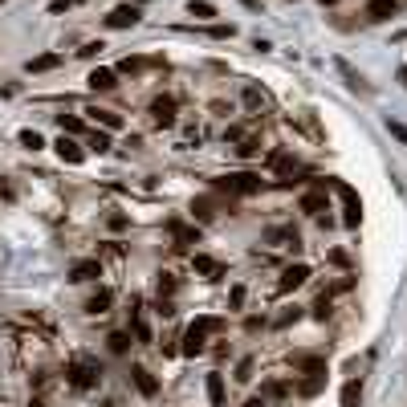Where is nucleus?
<instances>
[{
	"instance_id": "1",
	"label": "nucleus",
	"mask_w": 407,
	"mask_h": 407,
	"mask_svg": "<svg viewBox=\"0 0 407 407\" xmlns=\"http://www.w3.org/2000/svg\"><path fill=\"white\" fill-rule=\"evenodd\" d=\"M212 188H216V192H228V195H257L265 184H261V175L240 171V175H224V179H216Z\"/></svg>"
},
{
	"instance_id": "2",
	"label": "nucleus",
	"mask_w": 407,
	"mask_h": 407,
	"mask_svg": "<svg viewBox=\"0 0 407 407\" xmlns=\"http://www.w3.org/2000/svg\"><path fill=\"white\" fill-rule=\"evenodd\" d=\"M66 375H70V387H73V391H94L98 379H102V375H98V367H90V362H73Z\"/></svg>"
},
{
	"instance_id": "3",
	"label": "nucleus",
	"mask_w": 407,
	"mask_h": 407,
	"mask_svg": "<svg viewBox=\"0 0 407 407\" xmlns=\"http://www.w3.org/2000/svg\"><path fill=\"white\" fill-rule=\"evenodd\" d=\"M310 281V265H289L286 273H281V281H277V293H293V289H302Z\"/></svg>"
},
{
	"instance_id": "4",
	"label": "nucleus",
	"mask_w": 407,
	"mask_h": 407,
	"mask_svg": "<svg viewBox=\"0 0 407 407\" xmlns=\"http://www.w3.org/2000/svg\"><path fill=\"white\" fill-rule=\"evenodd\" d=\"M297 208H302V212H310V216L326 212V179H313V188L302 195V204H297Z\"/></svg>"
},
{
	"instance_id": "5",
	"label": "nucleus",
	"mask_w": 407,
	"mask_h": 407,
	"mask_svg": "<svg viewBox=\"0 0 407 407\" xmlns=\"http://www.w3.org/2000/svg\"><path fill=\"white\" fill-rule=\"evenodd\" d=\"M131 383L139 387V395H143V399H155V395H159V379H155L147 367H131Z\"/></svg>"
},
{
	"instance_id": "6",
	"label": "nucleus",
	"mask_w": 407,
	"mask_h": 407,
	"mask_svg": "<svg viewBox=\"0 0 407 407\" xmlns=\"http://www.w3.org/2000/svg\"><path fill=\"white\" fill-rule=\"evenodd\" d=\"M139 24V8L135 4H119L110 17H106V29H135Z\"/></svg>"
},
{
	"instance_id": "7",
	"label": "nucleus",
	"mask_w": 407,
	"mask_h": 407,
	"mask_svg": "<svg viewBox=\"0 0 407 407\" xmlns=\"http://www.w3.org/2000/svg\"><path fill=\"white\" fill-rule=\"evenodd\" d=\"M168 232L175 237L179 249H188V244H200V228L195 224H184V220H168Z\"/></svg>"
},
{
	"instance_id": "8",
	"label": "nucleus",
	"mask_w": 407,
	"mask_h": 407,
	"mask_svg": "<svg viewBox=\"0 0 407 407\" xmlns=\"http://www.w3.org/2000/svg\"><path fill=\"white\" fill-rule=\"evenodd\" d=\"M151 119H155V126H175V98H155Z\"/></svg>"
},
{
	"instance_id": "9",
	"label": "nucleus",
	"mask_w": 407,
	"mask_h": 407,
	"mask_svg": "<svg viewBox=\"0 0 407 407\" xmlns=\"http://www.w3.org/2000/svg\"><path fill=\"white\" fill-rule=\"evenodd\" d=\"M98 277H102V261H98V257H90V261H77L70 269V281H77V286H82V281H98Z\"/></svg>"
},
{
	"instance_id": "10",
	"label": "nucleus",
	"mask_w": 407,
	"mask_h": 407,
	"mask_svg": "<svg viewBox=\"0 0 407 407\" xmlns=\"http://www.w3.org/2000/svg\"><path fill=\"white\" fill-rule=\"evenodd\" d=\"M204 387H208V404H212V407H224V404H228V391H224V375H220V371L204 375Z\"/></svg>"
},
{
	"instance_id": "11",
	"label": "nucleus",
	"mask_w": 407,
	"mask_h": 407,
	"mask_svg": "<svg viewBox=\"0 0 407 407\" xmlns=\"http://www.w3.org/2000/svg\"><path fill=\"white\" fill-rule=\"evenodd\" d=\"M399 13V0H367V21H391Z\"/></svg>"
},
{
	"instance_id": "12",
	"label": "nucleus",
	"mask_w": 407,
	"mask_h": 407,
	"mask_svg": "<svg viewBox=\"0 0 407 407\" xmlns=\"http://www.w3.org/2000/svg\"><path fill=\"white\" fill-rule=\"evenodd\" d=\"M204 350H208V334L195 330V326H188V334H184V355L195 359V355H204Z\"/></svg>"
},
{
	"instance_id": "13",
	"label": "nucleus",
	"mask_w": 407,
	"mask_h": 407,
	"mask_svg": "<svg viewBox=\"0 0 407 407\" xmlns=\"http://www.w3.org/2000/svg\"><path fill=\"white\" fill-rule=\"evenodd\" d=\"M216 212H220V200H216V195H200V200H192V216L200 220V224H208Z\"/></svg>"
},
{
	"instance_id": "14",
	"label": "nucleus",
	"mask_w": 407,
	"mask_h": 407,
	"mask_svg": "<svg viewBox=\"0 0 407 407\" xmlns=\"http://www.w3.org/2000/svg\"><path fill=\"white\" fill-rule=\"evenodd\" d=\"M293 391H297V395H306V399L322 395V391H326V371H322V375H306V379H297Z\"/></svg>"
},
{
	"instance_id": "15",
	"label": "nucleus",
	"mask_w": 407,
	"mask_h": 407,
	"mask_svg": "<svg viewBox=\"0 0 407 407\" xmlns=\"http://www.w3.org/2000/svg\"><path fill=\"white\" fill-rule=\"evenodd\" d=\"M110 302H114V293H110V289H98V293H90V297H86V313H90V318H98V313L110 310Z\"/></svg>"
},
{
	"instance_id": "16",
	"label": "nucleus",
	"mask_w": 407,
	"mask_h": 407,
	"mask_svg": "<svg viewBox=\"0 0 407 407\" xmlns=\"http://www.w3.org/2000/svg\"><path fill=\"white\" fill-rule=\"evenodd\" d=\"M57 155H61V159H66V163H82V159H86V151H82V147L73 143L70 135H61V139H57Z\"/></svg>"
},
{
	"instance_id": "17",
	"label": "nucleus",
	"mask_w": 407,
	"mask_h": 407,
	"mask_svg": "<svg viewBox=\"0 0 407 407\" xmlns=\"http://www.w3.org/2000/svg\"><path fill=\"white\" fill-rule=\"evenodd\" d=\"M119 86V73L114 70H94L90 73V90H98V94H106V90H114Z\"/></svg>"
},
{
	"instance_id": "18",
	"label": "nucleus",
	"mask_w": 407,
	"mask_h": 407,
	"mask_svg": "<svg viewBox=\"0 0 407 407\" xmlns=\"http://www.w3.org/2000/svg\"><path fill=\"white\" fill-rule=\"evenodd\" d=\"M293 367H297L302 375H322V371H326V359H318V355H297Z\"/></svg>"
},
{
	"instance_id": "19",
	"label": "nucleus",
	"mask_w": 407,
	"mask_h": 407,
	"mask_svg": "<svg viewBox=\"0 0 407 407\" xmlns=\"http://www.w3.org/2000/svg\"><path fill=\"white\" fill-rule=\"evenodd\" d=\"M192 265H195V273H204V277H220L224 273V265L216 261V257H204V253H195Z\"/></svg>"
},
{
	"instance_id": "20",
	"label": "nucleus",
	"mask_w": 407,
	"mask_h": 407,
	"mask_svg": "<svg viewBox=\"0 0 407 407\" xmlns=\"http://www.w3.org/2000/svg\"><path fill=\"white\" fill-rule=\"evenodd\" d=\"M338 404H342V407H359V404H362V379H350V383L342 387Z\"/></svg>"
},
{
	"instance_id": "21",
	"label": "nucleus",
	"mask_w": 407,
	"mask_h": 407,
	"mask_svg": "<svg viewBox=\"0 0 407 407\" xmlns=\"http://www.w3.org/2000/svg\"><path fill=\"white\" fill-rule=\"evenodd\" d=\"M57 66H61V53H41V57H33L24 70L29 73H45V70H57Z\"/></svg>"
},
{
	"instance_id": "22",
	"label": "nucleus",
	"mask_w": 407,
	"mask_h": 407,
	"mask_svg": "<svg viewBox=\"0 0 407 407\" xmlns=\"http://www.w3.org/2000/svg\"><path fill=\"white\" fill-rule=\"evenodd\" d=\"M106 350H110V355H131V334H126V330H114V334L106 338Z\"/></svg>"
},
{
	"instance_id": "23",
	"label": "nucleus",
	"mask_w": 407,
	"mask_h": 407,
	"mask_svg": "<svg viewBox=\"0 0 407 407\" xmlns=\"http://www.w3.org/2000/svg\"><path fill=\"white\" fill-rule=\"evenodd\" d=\"M188 17H200V21H212V17H216V8L208 4V0H192V4H188Z\"/></svg>"
},
{
	"instance_id": "24",
	"label": "nucleus",
	"mask_w": 407,
	"mask_h": 407,
	"mask_svg": "<svg viewBox=\"0 0 407 407\" xmlns=\"http://www.w3.org/2000/svg\"><path fill=\"white\" fill-rule=\"evenodd\" d=\"M269 163H273L277 171H297V159L286 155V151H273V155H269Z\"/></svg>"
},
{
	"instance_id": "25",
	"label": "nucleus",
	"mask_w": 407,
	"mask_h": 407,
	"mask_svg": "<svg viewBox=\"0 0 407 407\" xmlns=\"http://www.w3.org/2000/svg\"><path fill=\"white\" fill-rule=\"evenodd\" d=\"M57 122H61V135H82V131H86L77 114H57Z\"/></svg>"
},
{
	"instance_id": "26",
	"label": "nucleus",
	"mask_w": 407,
	"mask_h": 407,
	"mask_svg": "<svg viewBox=\"0 0 407 407\" xmlns=\"http://www.w3.org/2000/svg\"><path fill=\"white\" fill-rule=\"evenodd\" d=\"M192 326L204 330V334H220V330H224V318H195Z\"/></svg>"
},
{
	"instance_id": "27",
	"label": "nucleus",
	"mask_w": 407,
	"mask_h": 407,
	"mask_svg": "<svg viewBox=\"0 0 407 407\" xmlns=\"http://www.w3.org/2000/svg\"><path fill=\"white\" fill-rule=\"evenodd\" d=\"M94 122H102L106 131H119V126H122V114H114V110H94Z\"/></svg>"
},
{
	"instance_id": "28",
	"label": "nucleus",
	"mask_w": 407,
	"mask_h": 407,
	"mask_svg": "<svg viewBox=\"0 0 407 407\" xmlns=\"http://www.w3.org/2000/svg\"><path fill=\"white\" fill-rule=\"evenodd\" d=\"M110 135H106V131H94V135H90V151H98V155H106V151H110Z\"/></svg>"
},
{
	"instance_id": "29",
	"label": "nucleus",
	"mask_w": 407,
	"mask_h": 407,
	"mask_svg": "<svg viewBox=\"0 0 407 407\" xmlns=\"http://www.w3.org/2000/svg\"><path fill=\"white\" fill-rule=\"evenodd\" d=\"M244 106H249V110H261V106H265V94L257 90V86H249V90H244Z\"/></svg>"
},
{
	"instance_id": "30",
	"label": "nucleus",
	"mask_w": 407,
	"mask_h": 407,
	"mask_svg": "<svg viewBox=\"0 0 407 407\" xmlns=\"http://www.w3.org/2000/svg\"><path fill=\"white\" fill-rule=\"evenodd\" d=\"M21 147H29V151H41V147H45V139H41L37 131H21Z\"/></svg>"
},
{
	"instance_id": "31",
	"label": "nucleus",
	"mask_w": 407,
	"mask_h": 407,
	"mask_svg": "<svg viewBox=\"0 0 407 407\" xmlns=\"http://www.w3.org/2000/svg\"><path fill=\"white\" fill-rule=\"evenodd\" d=\"M313 318H318V322H326V318H330V293H322V297L313 302Z\"/></svg>"
},
{
	"instance_id": "32",
	"label": "nucleus",
	"mask_w": 407,
	"mask_h": 407,
	"mask_svg": "<svg viewBox=\"0 0 407 407\" xmlns=\"http://www.w3.org/2000/svg\"><path fill=\"white\" fill-rule=\"evenodd\" d=\"M334 192L342 195V200H346V208H355V204H359V192H355L350 184H334Z\"/></svg>"
},
{
	"instance_id": "33",
	"label": "nucleus",
	"mask_w": 407,
	"mask_h": 407,
	"mask_svg": "<svg viewBox=\"0 0 407 407\" xmlns=\"http://www.w3.org/2000/svg\"><path fill=\"white\" fill-rule=\"evenodd\" d=\"M342 224H346V228H359V224H362V204H355V208H346V216H342Z\"/></svg>"
},
{
	"instance_id": "34",
	"label": "nucleus",
	"mask_w": 407,
	"mask_h": 407,
	"mask_svg": "<svg viewBox=\"0 0 407 407\" xmlns=\"http://www.w3.org/2000/svg\"><path fill=\"white\" fill-rule=\"evenodd\" d=\"M106 224H110V232H126V228H131V216L114 212V216H110V220H106Z\"/></svg>"
},
{
	"instance_id": "35",
	"label": "nucleus",
	"mask_w": 407,
	"mask_h": 407,
	"mask_svg": "<svg viewBox=\"0 0 407 407\" xmlns=\"http://www.w3.org/2000/svg\"><path fill=\"white\" fill-rule=\"evenodd\" d=\"M253 367H257L253 359H240V367H237V383H249V379H253Z\"/></svg>"
},
{
	"instance_id": "36",
	"label": "nucleus",
	"mask_w": 407,
	"mask_h": 407,
	"mask_svg": "<svg viewBox=\"0 0 407 407\" xmlns=\"http://www.w3.org/2000/svg\"><path fill=\"white\" fill-rule=\"evenodd\" d=\"M261 395H277V399H281V395H289V383H286V379H277V383H265Z\"/></svg>"
},
{
	"instance_id": "37",
	"label": "nucleus",
	"mask_w": 407,
	"mask_h": 407,
	"mask_svg": "<svg viewBox=\"0 0 407 407\" xmlns=\"http://www.w3.org/2000/svg\"><path fill=\"white\" fill-rule=\"evenodd\" d=\"M171 293H175V277L163 273V277H159V297H168V302H171Z\"/></svg>"
},
{
	"instance_id": "38",
	"label": "nucleus",
	"mask_w": 407,
	"mask_h": 407,
	"mask_svg": "<svg viewBox=\"0 0 407 407\" xmlns=\"http://www.w3.org/2000/svg\"><path fill=\"white\" fill-rule=\"evenodd\" d=\"M208 33H212L216 41H224V37H232V33H237V29H232V24H212V29H208Z\"/></svg>"
},
{
	"instance_id": "39",
	"label": "nucleus",
	"mask_w": 407,
	"mask_h": 407,
	"mask_svg": "<svg viewBox=\"0 0 407 407\" xmlns=\"http://www.w3.org/2000/svg\"><path fill=\"white\" fill-rule=\"evenodd\" d=\"M297 318H302V310H297V306H293V310H289V313H281V318H277V326H293V322H297Z\"/></svg>"
},
{
	"instance_id": "40",
	"label": "nucleus",
	"mask_w": 407,
	"mask_h": 407,
	"mask_svg": "<svg viewBox=\"0 0 407 407\" xmlns=\"http://www.w3.org/2000/svg\"><path fill=\"white\" fill-rule=\"evenodd\" d=\"M261 326H265V318H257V313H253V318H244V330H249V334H257Z\"/></svg>"
},
{
	"instance_id": "41",
	"label": "nucleus",
	"mask_w": 407,
	"mask_h": 407,
	"mask_svg": "<svg viewBox=\"0 0 407 407\" xmlns=\"http://www.w3.org/2000/svg\"><path fill=\"white\" fill-rule=\"evenodd\" d=\"M102 49H106L102 41H90V45H82L77 53H82V57H94V53H102Z\"/></svg>"
},
{
	"instance_id": "42",
	"label": "nucleus",
	"mask_w": 407,
	"mask_h": 407,
	"mask_svg": "<svg viewBox=\"0 0 407 407\" xmlns=\"http://www.w3.org/2000/svg\"><path fill=\"white\" fill-rule=\"evenodd\" d=\"M240 155H257V151H261V147H257V139H244V143L237 147Z\"/></svg>"
},
{
	"instance_id": "43",
	"label": "nucleus",
	"mask_w": 407,
	"mask_h": 407,
	"mask_svg": "<svg viewBox=\"0 0 407 407\" xmlns=\"http://www.w3.org/2000/svg\"><path fill=\"white\" fill-rule=\"evenodd\" d=\"M244 407H265V395H253V399H249Z\"/></svg>"
},
{
	"instance_id": "44",
	"label": "nucleus",
	"mask_w": 407,
	"mask_h": 407,
	"mask_svg": "<svg viewBox=\"0 0 407 407\" xmlns=\"http://www.w3.org/2000/svg\"><path fill=\"white\" fill-rule=\"evenodd\" d=\"M399 82H404V86H407V66H399Z\"/></svg>"
},
{
	"instance_id": "45",
	"label": "nucleus",
	"mask_w": 407,
	"mask_h": 407,
	"mask_svg": "<svg viewBox=\"0 0 407 407\" xmlns=\"http://www.w3.org/2000/svg\"><path fill=\"white\" fill-rule=\"evenodd\" d=\"M318 4H322V8H334L338 0H318Z\"/></svg>"
},
{
	"instance_id": "46",
	"label": "nucleus",
	"mask_w": 407,
	"mask_h": 407,
	"mask_svg": "<svg viewBox=\"0 0 407 407\" xmlns=\"http://www.w3.org/2000/svg\"><path fill=\"white\" fill-rule=\"evenodd\" d=\"M244 4H253V0H244Z\"/></svg>"
},
{
	"instance_id": "47",
	"label": "nucleus",
	"mask_w": 407,
	"mask_h": 407,
	"mask_svg": "<svg viewBox=\"0 0 407 407\" xmlns=\"http://www.w3.org/2000/svg\"><path fill=\"white\" fill-rule=\"evenodd\" d=\"M0 4H4V0H0Z\"/></svg>"
},
{
	"instance_id": "48",
	"label": "nucleus",
	"mask_w": 407,
	"mask_h": 407,
	"mask_svg": "<svg viewBox=\"0 0 407 407\" xmlns=\"http://www.w3.org/2000/svg\"><path fill=\"white\" fill-rule=\"evenodd\" d=\"M289 4H293V0H289Z\"/></svg>"
}]
</instances>
